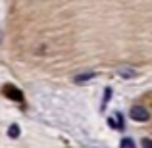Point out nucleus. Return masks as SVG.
Listing matches in <instances>:
<instances>
[{"label": "nucleus", "instance_id": "1", "mask_svg": "<svg viewBox=\"0 0 152 148\" xmlns=\"http://www.w3.org/2000/svg\"><path fill=\"white\" fill-rule=\"evenodd\" d=\"M129 115H131V119L137 121V123H145V121L150 119V112L146 110V108H142V106H133L131 112H129Z\"/></svg>", "mask_w": 152, "mask_h": 148}, {"label": "nucleus", "instance_id": "2", "mask_svg": "<svg viewBox=\"0 0 152 148\" xmlns=\"http://www.w3.org/2000/svg\"><path fill=\"white\" fill-rule=\"evenodd\" d=\"M2 93H4V96H8L10 100H15V102H23V93L18 89V87L10 85V83L2 87Z\"/></svg>", "mask_w": 152, "mask_h": 148}, {"label": "nucleus", "instance_id": "3", "mask_svg": "<svg viewBox=\"0 0 152 148\" xmlns=\"http://www.w3.org/2000/svg\"><path fill=\"white\" fill-rule=\"evenodd\" d=\"M118 75L121 79H133V77H137V71L133 69V67H127V66H121L118 69Z\"/></svg>", "mask_w": 152, "mask_h": 148}, {"label": "nucleus", "instance_id": "4", "mask_svg": "<svg viewBox=\"0 0 152 148\" xmlns=\"http://www.w3.org/2000/svg\"><path fill=\"white\" fill-rule=\"evenodd\" d=\"M94 77H96V73H93V71H87V73H79V75H75L73 81L77 83V85H83V83L91 81V79H94Z\"/></svg>", "mask_w": 152, "mask_h": 148}, {"label": "nucleus", "instance_id": "5", "mask_svg": "<svg viewBox=\"0 0 152 148\" xmlns=\"http://www.w3.org/2000/svg\"><path fill=\"white\" fill-rule=\"evenodd\" d=\"M8 137L18 139V137H19V125H12L10 129H8Z\"/></svg>", "mask_w": 152, "mask_h": 148}, {"label": "nucleus", "instance_id": "6", "mask_svg": "<svg viewBox=\"0 0 152 148\" xmlns=\"http://www.w3.org/2000/svg\"><path fill=\"white\" fill-rule=\"evenodd\" d=\"M114 121H115V127H118V129H123V127H125V123H123V115H121V114H115Z\"/></svg>", "mask_w": 152, "mask_h": 148}, {"label": "nucleus", "instance_id": "7", "mask_svg": "<svg viewBox=\"0 0 152 148\" xmlns=\"http://www.w3.org/2000/svg\"><path fill=\"white\" fill-rule=\"evenodd\" d=\"M110 96H112V89L108 87V89L104 90V100H102V106H106V104L110 102Z\"/></svg>", "mask_w": 152, "mask_h": 148}, {"label": "nucleus", "instance_id": "8", "mask_svg": "<svg viewBox=\"0 0 152 148\" xmlns=\"http://www.w3.org/2000/svg\"><path fill=\"white\" fill-rule=\"evenodd\" d=\"M119 144H121V148H135V144H133V141H131V139H123Z\"/></svg>", "mask_w": 152, "mask_h": 148}, {"label": "nucleus", "instance_id": "9", "mask_svg": "<svg viewBox=\"0 0 152 148\" xmlns=\"http://www.w3.org/2000/svg\"><path fill=\"white\" fill-rule=\"evenodd\" d=\"M142 148H152V139H142Z\"/></svg>", "mask_w": 152, "mask_h": 148}, {"label": "nucleus", "instance_id": "10", "mask_svg": "<svg viewBox=\"0 0 152 148\" xmlns=\"http://www.w3.org/2000/svg\"><path fill=\"white\" fill-rule=\"evenodd\" d=\"M108 123H110V127H114V129H118V127H115V121H114V117H108Z\"/></svg>", "mask_w": 152, "mask_h": 148}, {"label": "nucleus", "instance_id": "11", "mask_svg": "<svg viewBox=\"0 0 152 148\" xmlns=\"http://www.w3.org/2000/svg\"><path fill=\"white\" fill-rule=\"evenodd\" d=\"M0 41H2V37H0Z\"/></svg>", "mask_w": 152, "mask_h": 148}]
</instances>
